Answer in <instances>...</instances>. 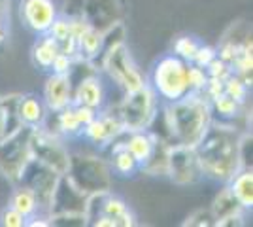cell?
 Wrapping results in <instances>:
<instances>
[{"mask_svg":"<svg viewBox=\"0 0 253 227\" xmlns=\"http://www.w3.org/2000/svg\"><path fill=\"white\" fill-rule=\"evenodd\" d=\"M31 153L34 159H38L40 163L53 169L61 176L66 174V171H68L70 153L66 150L61 135L51 129H45V125L38 127V129H32Z\"/></svg>","mask_w":253,"mask_h":227,"instance_id":"52a82bcc","label":"cell"},{"mask_svg":"<svg viewBox=\"0 0 253 227\" xmlns=\"http://www.w3.org/2000/svg\"><path fill=\"white\" fill-rule=\"evenodd\" d=\"M123 123L117 114H112L108 110H98L96 116L87 125H85L84 133L80 138H85L87 142L95 144L98 148H106L110 142L117 138L123 133Z\"/></svg>","mask_w":253,"mask_h":227,"instance_id":"8fae6325","label":"cell"},{"mask_svg":"<svg viewBox=\"0 0 253 227\" xmlns=\"http://www.w3.org/2000/svg\"><path fill=\"white\" fill-rule=\"evenodd\" d=\"M213 121L210 100L204 93H189L179 100L167 102L165 125L170 146L195 148Z\"/></svg>","mask_w":253,"mask_h":227,"instance_id":"7a4b0ae2","label":"cell"},{"mask_svg":"<svg viewBox=\"0 0 253 227\" xmlns=\"http://www.w3.org/2000/svg\"><path fill=\"white\" fill-rule=\"evenodd\" d=\"M8 206H11V208L17 210L21 216H25L27 222H29L31 218L40 214V206H38L36 197H34V193H32L29 187H25V185H15V189H13L10 195Z\"/></svg>","mask_w":253,"mask_h":227,"instance_id":"ffe728a7","label":"cell"},{"mask_svg":"<svg viewBox=\"0 0 253 227\" xmlns=\"http://www.w3.org/2000/svg\"><path fill=\"white\" fill-rule=\"evenodd\" d=\"M167 174L172 182L179 185L197 184L201 182L202 171L195 148L191 146H169L167 153Z\"/></svg>","mask_w":253,"mask_h":227,"instance_id":"30bf717a","label":"cell"},{"mask_svg":"<svg viewBox=\"0 0 253 227\" xmlns=\"http://www.w3.org/2000/svg\"><path fill=\"white\" fill-rule=\"evenodd\" d=\"M187 66L189 63H185L183 59H179L178 55L174 53L161 57L151 68L149 87L165 102H174V100L183 98L191 93Z\"/></svg>","mask_w":253,"mask_h":227,"instance_id":"3957f363","label":"cell"},{"mask_svg":"<svg viewBox=\"0 0 253 227\" xmlns=\"http://www.w3.org/2000/svg\"><path fill=\"white\" fill-rule=\"evenodd\" d=\"M19 13L23 25L36 36L47 33L55 17L59 15L53 0H21Z\"/></svg>","mask_w":253,"mask_h":227,"instance_id":"7c38bea8","label":"cell"},{"mask_svg":"<svg viewBox=\"0 0 253 227\" xmlns=\"http://www.w3.org/2000/svg\"><path fill=\"white\" fill-rule=\"evenodd\" d=\"M8 19H6V15L4 13H0V45L6 42V38H8Z\"/></svg>","mask_w":253,"mask_h":227,"instance_id":"d4e9b609","label":"cell"},{"mask_svg":"<svg viewBox=\"0 0 253 227\" xmlns=\"http://www.w3.org/2000/svg\"><path fill=\"white\" fill-rule=\"evenodd\" d=\"M61 55V45L49 33L38 34V40L32 45V61L40 70L51 72L55 59Z\"/></svg>","mask_w":253,"mask_h":227,"instance_id":"e0dca14e","label":"cell"},{"mask_svg":"<svg viewBox=\"0 0 253 227\" xmlns=\"http://www.w3.org/2000/svg\"><path fill=\"white\" fill-rule=\"evenodd\" d=\"M102 55H104V59H102L104 72L123 91H134L146 84V80H144L142 72L138 70V66L134 65L132 55L125 42H117L106 47Z\"/></svg>","mask_w":253,"mask_h":227,"instance_id":"8992f818","label":"cell"},{"mask_svg":"<svg viewBox=\"0 0 253 227\" xmlns=\"http://www.w3.org/2000/svg\"><path fill=\"white\" fill-rule=\"evenodd\" d=\"M221 191L217 193V197L213 199V205H211V214H213V220H215V226L225 220V218L229 216H234V214H240V212H248V210H244L240 203L234 199V195H232L231 187L227 184H223Z\"/></svg>","mask_w":253,"mask_h":227,"instance_id":"44dd1931","label":"cell"},{"mask_svg":"<svg viewBox=\"0 0 253 227\" xmlns=\"http://www.w3.org/2000/svg\"><path fill=\"white\" fill-rule=\"evenodd\" d=\"M17 97L19 95H10V97H0V142L11 136L15 131L23 127L19 118H17Z\"/></svg>","mask_w":253,"mask_h":227,"instance_id":"d6986e66","label":"cell"},{"mask_svg":"<svg viewBox=\"0 0 253 227\" xmlns=\"http://www.w3.org/2000/svg\"><path fill=\"white\" fill-rule=\"evenodd\" d=\"M159 114V97L155 91L144 84L134 91H125V97L119 104L117 116L123 123L125 131L151 129Z\"/></svg>","mask_w":253,"mask_h":227,"instance_id":"277c9868","label":"cell"},{"mask_svg":"<svg viewBox=\"0 0 253 227\" xmlns=\"http://www.w3.org/2000/svg\"><path fill=\"white\" fill-rule=\"evenodd\" d=\"M112 171L108 163L95 155H70L66 176L84 193L106 191L112 185Z\"/></svg>","mask_w":253,"mask_h":227,"instance_id":"5b68a950","label":"cell"},{"mask_svg":"<svg viewBox=\"0 0 253 227\" xmlns=\"http://www.w3.org/2000/svg\"><path fill=\"white\" fill-rule=\"evenodd\" d=\"M202 42L195 36H179L174 42V55H178L179 59H183L185 63H191L195 59L197 51L201 49Z\"/></svg>","mask_w":253,"mask_h":227,"instance_id":"7402d4cb","label":"cell"},{"mask_svg":"<svg viewBox=\"0 0 253 227\" xmlns=\"http://www.w3.org/2000/svg\"><path fill=\"white\" fill-rule=\"evenodd\" d=\"M0 226L23 227V226H27V220H25V216H21L17 210H13L11 206H8V208L2 212V216H0Z\"/></svg>","mask_w":253,"mask_h":227,"instance_id":"603a6c76","label":"cell"},{"mask_svg":"<svg viewBox=\"0 0 253 227\" xmlns=\"http://www.w3.org/2000/svg\"><path fill=\"white\" fill-rule=\"evenodd\" d=\"M234 199L240 203L244 210H252L253 206V173L252 169H240L229 182Z\"/></svg>","mask_w":253,"mask_h":227,"instance_id":"ac0fdd59","label":"cell"},{"mask_svg":"<svg viewBox=\"0 0 253 227\" xmlns=\"http://www.w3.org/2000/svg\"><path fill=\"white\" fill-rule=\"evenodd\" d=\"M215 57H217V51H215L213 47H210V45H204V44H202L201 49L197 51L195 59H193L191 63H193V65H197V66H202V68H206V66L210 65Z\"/></svg>","mask_w":253,"mask_h":227,"instance_id":"cb8c5ba5","label":"cell"},{"mask_svg":"<svg viewBox=\"0 0 253 227\" xmlns=\"http://www.w3.org/2000/svg\"><path fill=\"white\" fill-rule=\"evenodd\" d=\"M15 110H17V118L21 121V125L23 127H29V129H38V127L45 125L47 116H49L42 97H38L34 93L19 95Z\"/></svg>","mask_w":253,"mask_h":227,"instance_id":"2e32d148","label":"cell"},{"mask_svg":"<svg viewBox=\"0 0 253 227\" xmlns=\"http://www.w3.org/2000/svg\"><path fill=\"white\" fill-rule=\"evenodd\" d=\"M59 178L61 174H57L53 169L45 167L43 163H40L38 159L31 157L29 163L25 165L21 176L17 180L15 185H25L29 187L36 201H38V206H40V212H47L49 210V203H51V197L55 193V187L59 184Z\"/></svg>","mask_w":253,"mask_h":227,"instance_id":"9c48e42d","label":"cell"},{"mask_svg":"<svg viewBox=\"0 0 253 227\" xmlns=\"http://www.w3.org/2000/svg\"><path fill=\"white\" fill-rule=\"evenodd\" d=\"M72 97H74V82L70 74H55L49 72L45 86H43L42 100L45 104L47 112H61L68 104H72Z\"/></svg>","mask_w":253,"mask_h":227,"instance_id":"4fadbf2b","label":"cell"},{"mask_svg":"<svg viewBox=\"0 0 253 227\" xmlns=\"http://www.w3.org/2000/svg\"><path fill=\"white\" fill-rule=\"evenodd\" d=\"M31 133L32 129L21 127L11 136L0 142V173L15 185L21 176L25 165L32 157L31 153Z\"/></svg>","mask_w":253,"mask_h":227,"instance_id":"ba28073f","label":"cell"},{"mask_svg":"<svg viewBox=\"0 0 253 227\" xmlns=\"http://www.w3.org/2000/svg\"><path fill=\"white\" fill-rule=\"evenodd\" d=\"M55 116H57V131L55 133H59L64 138H80L85 125L95 118L96 112L72 102L64 110L57 112Z\"/></svg>","mask_w":253,"mask_h":227,"instance_id":"5bb4252c","label":"cell"},{"mask_svg":"<svg viewBox=\"0 0 253 227\" xmlns=\"http://www.w3.org/2000/svg\"><path fill=\"white\" fill-rule=\"evenodd\" d=\"M240 142L242 135L234 125L213 119L195 146L202 176L219 184H229L232 176L242 169Z\"/></svg>","mask_w":253,"mask_h":227,"instance_id":"6da1fadb","label":"cell"},{"mask_svg":"<svg viewBox=\"0 0 253 227\" xmlns=\"http://www.w3.org/2000/svg\"><path fill=\"white\" fill-rule=\"evenodd\" d=\"M74 104L85 106L98 112L104 108L106 102V89L102 80L96 74L85 76L84 80H80L78 84H74V97H72Z\"/></svg>","mask_w":253,"mask_h":227,"instance_id":"9a60e30c","label":"cell"}]
</instances>
